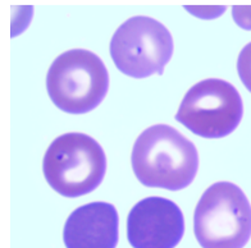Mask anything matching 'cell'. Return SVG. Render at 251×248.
<instances>
[{
	"instance_id": "cell-1",
	"label": "cell",
	"mask_w": 251,
	"mask_h": 248,
	"mask_svg": "<svg viewBox=\"0 0 251 248\" xmlns=\"http://www.w3.org/2000/svg\"><path fill=\"white\" fill-rule=\"evenodd\" d=\"M131 162L136 178L146 187L179 191L195 179L199 154L177 129L156 124L137 137Z\"/></svg>"
},
{
	"instance_id": "cell-2",
	"label": "cell",
	"mask_w": 251,
	"mask_h": 248,
	"mask_svg": "<svg viewBox=\"0 0 251 248\" xmlns=\"http://www.w3.org/2000/svg\"><path fill=\"white\" fill-rule=\"evenodd\" d=\"M44 176L51 188L64 197H79L98 188L106 172V156L93 137L67 133L48 147Z\"/></svg>"
},
{
	"instance_id": "cell-3",
	"label": "cell",
	"mask_w": 251,
	"mask_h": 248,
	"mask_svg": "<svg viewBox=\"0 0 251 248\" xmlns=\"http://www.w3.org/2000/svg\"><path fill=\"white\" fill-rule=\"evenodd\" d=\"M194 233L202 248H244L251 237V205L238 185L218 182L201 196Z\"/></svg>"
},
{
	"instance_id": "cell-4",
	"label": "cell",
	"mask_w": 251,
	"mask_h": 248,
	"mask_svg": "<svg viewBox=\"0 0 251 248\" xmlns=\"http://www.w3.org/2000/svg\"><path fill=\"white\" fill-rule=\"evenodd\" d=\"M47 89L54 105L70 114L99 106L109 90V73L96 54L85 49L60 54L48 70Z\"/></svg>"
},
{
	"instance_id": "cell-5",
	"label": "cell",
	"mask_w": 251,
	"mask_h": 248,
	"mask_svg": "<svg viewBox=\"0 0 251 248\" xmlns=\"http://www.w3.org/2000/svg\"><path fill=\"white\" fill-rule=\"evenodd\" d=\"M110 55L121 72L133 78L162 76L173 55L167 27L150 17H132L118 27L110 41Z\"/></svg>"
},
{
	"instance_id": "cell-6",
	"label": "cell",
	"mask_w": 251,
	"mask_h": 248,
	"mask_svg": "<svg viewBox=\"0 0 251 248\" xmlns=\"http://www.w3.org/2000/svg\"><path fill=\"white\" fill-rule=\"evenodd\" d=\"M244 104L235 86L209 78L188 90L176 114V120L204 138H222L238 127Z\"/></svg>"
},
{
	"instance_id": "cell-7",
	"label": "cell",
	"mask_w": 251,
	"mask_h": 248,
	"mask_svg": "<svg viewBox=\"0 0 251 248\" xmlns=\"http://www.w3.org/2000/svg\"><path fill=\"white\" fill-rule=\"evenodd\" d=\"M183 233L181 208L163 197L141 200L127 219V238L133 248H175Z\"/></svg>"
},
{
	"instance_id": "cell-8",
	"label": "cell",
	"mask_w": 251,
	"mask_h": 248,
	"mask_svg": "<svg viewBox=\"0 0 251 248\" xmlns=\"http://www.w3.org/2000/svg\"><path fill=\"white\" fill-rule=\"evenodd\" d=\"M118 212L108 202H91L76 208L67 219L63 239L67 248H116Z\"/></svg>"
},
{
	"instance_id": "cell-9",
	"label": "cell",
	"mask_w": 251,
	"mask_h": 248,
	"mask_svg": "<svg viewBox=\"0 0 251 248\" xmlns=\"http://www.w3.org/2000/svg\"><path fill=\"white\" fill-rule=\"evenodd\" d=\"M237 72L245 87L251 92V43L248 44L238 55Z\"/></svg>"
},
{
	"instance_id": "cell-10",
	"label": "cell",
	"mask_w": 251,
	"mask_h": 248,
	"mask_svg": "<svg viewBox=\"0 0 251 248\" xmlns=\"http://www.w3.org/2000/svg\"><path fill=\"white\" fill-rule=\"evenodd\" d=\"M233 18L238 26L246 30H251V7H235Z\"/></svg>"
}]
</instances>
